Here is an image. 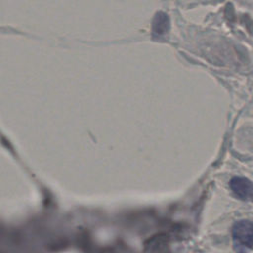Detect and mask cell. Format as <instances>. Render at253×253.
Returning <instances> with one entry per match:
<instances>
[{"instance_id": "cell-1", "label": "cell", "mask_w": 253, "mask_h": 253, "mask_svg": "<svg viewBox=\"0 0 253 253\" xmlns=\"http://www.w3.org/2000/svg\"><path fill=\"white\" fill-rule=\"evenodd\" d=\"M232 237L238 246L253 250V221L238 220L232 226Z\"/></svg>"}, {"instance_id": "cell-2", "label": "cell", "mask_w": 253, "mask_h": 253, "mask_svg": "<svg viewBox=\"0 0 253 253\" xmlns=\"http://www.w3.org/2000/svg\"><path fill=\"white\" fill-rule=\"evenodd\" d=\"M233 194L240 200L253 203V182L244 177H233L229 182Z\"/></svg>"}, {"instance_id": "cell-3", "label": "cell", "mask_w": 253, "mask_h": 253, "mask_svg": "<svg viewBox=\"0 0 253 253\" xmlns=\"http://www.w3.org/2000/svg\"><path fill=\"white\" fill-rule=\"evenodd\" d=\"M169 29V19L168 16L162 12H159L155 15L152 23L153 34L157 36L164 35Z\"/></svg>"}]
</instances>
